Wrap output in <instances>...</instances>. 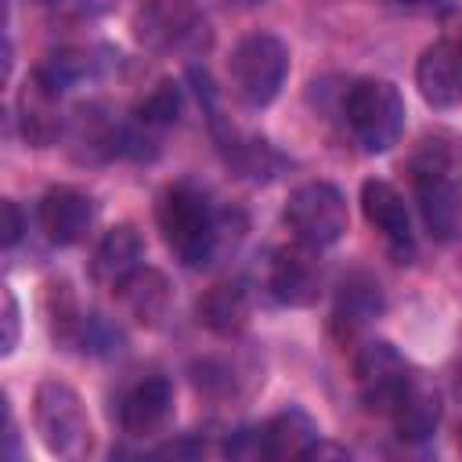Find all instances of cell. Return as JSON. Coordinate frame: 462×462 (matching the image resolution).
<instances>
[{
    "mask_svg": "<svg viewBox=\"0 0 462 462\" xmlns=\"http://www.w3.org/2000/svg\"><path fill=\"white\" fill-rule=\"evenodd\" d=\"M155 224L166 249L184 267H209L224 242V213L213 209L209 195L191 180H173L155 199Z\"/></svg>",
    "mask_w": 462,
    "mask_h": 462,
    "instance_id": "obj_1",
    "label": "cell"
},
{
    "mask_svg": "<svg viewBox=\"0 0 462 462\" xmlns=\"http://www.w3.org/2000/svg\"><path fill=\"white\" fill-rule=\"evenodd\" d=\"M343 119L361 152L383 155L404 134V97L390 79H354L343 90Z\"/></svg>",
    "mask_w": 462,
    "mask_h": 462,
    "instance_id": "obj_2",
    "label": "cell"
},
{
    "mask_svg": "<svg viewBox=\"0 0 462 462\" xmlns=\"http://www.w3.org/2000/svg\"><path fill=\"white\" fill-rule=\"evenodd\" d=\"M134 36L155 54L202 58L213 47V29L195 0H144L134 11Z\"/></svg>",
    "mask_w": 462,
    "mask_h": 462,
    "instance_id": "obj_3",
    "label": "cell"
},
{
    "mask_svg": "<svg viewBox=\"0 0 462 462\" xmlns=\"http://www.w3.org/2000/svg\"><path fill=\"white\" fill-rule=\"evenodd\" d=\"M289 76V47L274 32H253L235 43L227 58V83L238 105L267 108Z\"/></svg>",
    "mask_w": 462,
    "mask_h": 462,
    "instance_id": "obj_4",
    "label": "cell"
},
{
    "mask_svg": "<svg viewBox=\"0 0 462 462\" xmlns=\"http://www.w3.org/2000/svg\"><path fill=\"white\" fill-rule=\"evenodd\" d=\"M411 184H415V202L426 220V231L440 242H448L458 231L462 217V195L451 166V152L444 141H426L419 155L411 159Z\"/></svg>",
    "mask_w": 462,
    "mask_h": 462,
    "instance_id": "obj_5",
    "label": "cell"
},
{
    "mask_svg": "<svg viewBox=\"0 0 462 462\" xmlns=\"http://www.w3.org/2000/svg\"><path fill=\"white\" fill-rule=\"evenodd\" d=\"M32 426L43 448L58 458H83L94 444L90 419L83 411L79 393L69 383L43 379L32 393Z\"/></svg>",
    "mask_w": 462,
    "mask_h": 462,
    "instance_id": "obj_6",
    "label": "cell"
},
{
    "mask_svg": "<svg viewBox=\"0 0 462 462\" xmlns=\"http://www.w3.org/2000/svg\"><path fill=\"white\" fill-rule=\"evenodd\" d=\"M282 220L292 231L296 242L314 245V249H328L346 235L350 213H346V199H343V191L336 184L307 180V184L289 191Z\"/></svg>",
    "mask_w": 462,
    "mask_h": 462,
    "instance_id": "obj_7",
    "label": "cell"
},
{
    "mask_svg": "<svg viewBox=\"0 0 462 462\" xmlns=\"http://www.w3.org/2000/svg\"><path fill=\"white\" fill-rule=\"evenodd\" d=\"M415 383L404 354L386 339H368L354 357V386L368 411L390 415Z\"/></svg>",
    "mask_w": 462,
    "mask_h": 462,
    "instance_id": "obj_8",
    "label": "cell"
},
{
    "mask_svg": "<svg viewBox=\"0 0 462 462\" xmlns=\"http://www.w3.org/2000/svg\"><path fill=\"white\" fill-rule=\"evenodd\" d=\"M321 282H325V271H321V260H318L314 245H303V242L278 245L263 260V289L282 307H310V303H318Z\"/></svg>",
    "mask_w": 462,
    "mask_h": 462,
    "instance_id": "obj_9",
    "label": "cell"
},
{
    "mask_svg": "<svg viewBox=\"0 0 462 462\" xmlns=\"http://www.w3.org/2000/svg\"><path fill=\"white\" fill-rule=\"evenodd\" d=\"M61 87L51 83L40 69H32L18 90V134L32 148H51L65 137V112H61Z\"/></svg>",
    "mask_w": 462,
    "mask_h": 462,
    "instance_id": "obj_10",
    "label": "cell"
},
{
    "mask_svg": "<svg viewBox=\"0 0 462 462\" xmlns=\"http://www.w3.org/2000/svg\"><path fill=\"white\" fill-rule=\"evenodd\" d=\"M123 126L108 105L83 101L65 119V144L76 162H108L123 155Z\"/></svg>",
    "mask_w": 462,
    "mask_h": 462,
    "instance_id": "obj_11",
    "label": "cell"
},
{
    "mask_svg": "<svg viewBox=\"0 0 462 462\" xmlns=\"http://www.w3.org/2000/svg\"><path fill=\"white\" fill-rule=\"evenodd\" d=\"M415 87L422 101L437 112L462 105V43L437 40L415 61Z\"/></svg>",
    "mask_w": 462,
    "mask_h": 462,
    "instance_id": "obj_12",
    "label": "cell"
},
{
    "mask_svg": "<svg viewBox=\"0 0 462 462\" xmlns=\"http://www.w3.org/2000/svg\"><path fill=\"white\" fill-rule=\"evenodd\" d=\"M361 213L365 220L386 238V245L397 253V256H408L415 253V231H411V213H408V202L404 195L390 184V180H365L361 184Z\"/></svg>",
    "mask_w": 462,
    "mask_h": 462,
    "instance_id": "obj_13",
    "label": "cell"
},
{
    "mask_svg": "<svg viewBox=\"0 0 462 462\" xmlns=\"http://www.w3.org/2000/svg\"><path fill=\"white\" fill-rule=\"evenodd\" d=\"M40 231L51 245L65 249V245H76L90 224H94V202L87 191L72 188V184H58L51 188L43 199H40Z\"/></svg>",
    "mask_w": 462,
    "mask_h": 462,
    "instance_id": "obj_14",
    "label": "cell"
},
{
    "mask_svg": "<svg viewBox=\"0 0 462 462\" xmlns=\"http://www.w3.org/2000/svg\"><path fill=\"white\" fill-rule=\"evenodd\" d=\"M119 307L126 318H134L137 325L144 328H155L166 321L170 307H173V289H170V278L159 271V267H148V263H137L126 278H119L112 285Z\"/></svg>",
    "mask_w": 462,
    "mask_h": 462,
    "instance_id": "obj_15",
    "label": "cell"
},
{
    "mask_svg": "<svg viewBox=\"0 0 462 462\" xmlns=\"http://www.w3.org/2000/svg\"><path fill=\"white\" fill-rule=\"evenodd\" d=\"M173 415V386L166 375H141L119 397V426L130 437H152Z\"/></svg>",
    "mask_w": 462,
    "mask_h": 462,
    "instance_id": "obj_16",
    "label": "cell"
},
{
    "mask_svg": "<svg viewBox=\"0 0 462 462\" xmlns=\"http://www.w3.org/2000/svg\"><path fill=\"white\" fill-rule=\"evenodd\" d=\"M256 437H260V458L271 462L310 458L314 448L321 444V430L303 408H285L271 415L263 426H256Z\"/></svg>",
    "mask_w": 462,
    "mask_h": 462,
    "instance_id": "obj_17",
    "label": "cell"
},
{
    "mask_svg": "<svg viewBox=\"0 0 462 462\" xmlns=\"http://www.w3.org/2000/svg\"><path fill=\"white\" fill-rule=\"evenodd\" d=\"M249 314H253V300H249V289L242 282H217L195 303L199 325H206L220 339L242 336L249 325Z\"/></svg>",
    "mask_w": 462,
    "mask_h": 462,
    "instance_id": "obj_18",
    "label": "cell"
},
{
    "mask_svg": "<svg viewBox=\"0 0 462 462\" xmlns=\"http://www.w3.org/2000/svg\"><path fill=\"white\" fill-rule=\"evenodd\" d=\"M141 253H144L141 231L130 220L112 224L101 235V242H97V249L90 256V278L101 282V285H116L119 278H126L141 263Z\"/></svg>",
    "mask_w": 462,
    "mask_h": 462,
    "instance_id": "obj_19",
    "label": "cell"
},
{
    "mask_svg": "<svg viewBox=\"0 0 462 462\" xmlns=\"http://www.w3.org/2000/svg\"><path fill=\"white\" fill-rule=\"evenodd\" d=\"M383 285L368 274V271H350L339 289H336V310L332 321L336 328H343L346 336H354L357 328H365L368 321H375L383 314Z\"/></svg>",
    "mask_w": 462,
    "mask_h": 462,
    "instance_id": "obj_20",
    "label": "cell"
},
{
    "mask_svg": "<svg viewBox=\"0 0 462 462\" xmlns=\"http://www.w3.org/2000/svg\"><path fill=\"white\" fill-rule=\"evenodd\" d=\"M390 422L397 430L401 440H426L433 437L437 422H440V397L437 390H430L426 383H411L408 393L397 401V408L390 411Z\"/></svg>",
    "mask_w": 462,
    "mask_h": 462,
    "instance_id": "obj_21",
    "label": "cell"
},
{
    "mask_svg": "<svg viewBox=\"0 0 462 462\" xmlns=\"http://www.w3.org/2000/svg\"><path fill=\"white\" fill-rule=\"evenodd\" d=\"M224 152H227V162H231L242 177H249V180H267V177H274V173L285 166V159H282L263 137H238V134H227V137H224Z\"/></svg>",
    "mask_w": 462,
    "mask_h": 462,
    "instance_id": "obj_22",
    "label": "cell"
},
{
    "mask_svg": "<svg viewBox=\"0 0 462 462\" xmlns=\"http://www.w3.org/2000/svg\"><path fill=\"white\" fill-rule=\"evenodd\" d=\"M22 310H18V300H14V292L11 289H4V343H0V350L4 354H11L14 346H18V328H22Z\"/></svg>",
    "mask_w": 462,
    "mask_h": 462,
    "instance_id": "obj_23",
    "label": "cell"
},
{
    "mask_svg": "<svg viewBox=\"0 0 462 462\" xmlns=\"http://www.w3.org/2000/svg\"><path fill=\"white\" fill-rule=\"evenodd\" d=\"M0 209H4V249H14L18 238L25 235V217H22V209H18L14 199H4Z\"/></svg>",
    "mask_w": 462,
    "mask_h": 462,
    "instance_id": "obj_24",
    "label": "cell"
},
{
    "mask_svg": "<svg viewBox=\"0 0 462 462\" xmlns=\"http://www.w3.org/2000/svg\"><path fill=\"white\" fill-rule=\"evenodd\" d=\"M4 415H7V458H18V426H14V411H11V404L4 408Z\"/></svg>",
    "mask_w": 462,
    "mask_h": 462,
    "instance_id": "obj_25",
    "label": "cell"
},
{
    "mask_svg": "<svg viewBox=\"0 0 462 462\" xmlns=\"http://www.w3.org/2000/svg\"><path fill=\"white\" fill-rule=\"evenodd\" d=\"M199 4H213V7H253L260 0H199Z\"/></svg>",
    "mask_w": 462,
    "mask_h": 462,
    "instance_id": "obj_26",
    "label": "cell"
},
{
    "mask_svg": "<svg viewBox=\"0 0 462 462\" xmlns=\"http://www.w3.org/2000/svg\"><path fill=\"white\" fill-rule=\"evenodd\" d=\"M386 4H393V7H426L433 0H386Z\"/></svg>",
    "mask_w": 462,
    "mask_h": 462,
    "instance_id": "obj_27",
    "label": "cell"
},
{
    "mask_svg": "<svg viewBox=\"0 0 462 462\" xmlns=\"http://www.w3.org/2000/svg\"><path fill=\"white\" fill-rule=\"evenodd\" d=\"M455 393L462 397V357H458V365H455Z\"/></svg>",
    "mask_w": 462,
    "mask_h": 462,
    "instance_id": "obj_28",
    "label": "cell"
},
{
    "mask_svg": "<svg viewBox=\"0 0 462 462\" xmlns=\"http://www.w3.org/2000/svg\"><path fill=\"white\" fill-rule=\"evenodd\" d=\"M458 448H462V430H458Z\"/></svg>",
    "mask_w": 462,
    "mask_h": 462,
    "instance_id": "obj_29",
    "label": "cell"
}]
</instances>
